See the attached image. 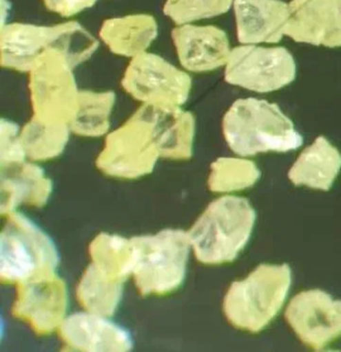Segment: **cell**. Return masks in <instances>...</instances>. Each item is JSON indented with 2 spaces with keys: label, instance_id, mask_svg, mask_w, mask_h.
<instances>
[{
  "label": "cell",
  "instance_id": "obj_20",
  "mask_svg": "<svg viewBox=\"0 0 341 352\" xmlns=\"http://www.w3.org/2000/svg\"><path fill=\"white\" fill-rule=\"evenodd\" d=\"M2 207L8 206V210L23 201H45L51 190V185L43 177L41 168L22 162L8 164V175L2 176Z\"/></svg>",
  "mask_w": 341,
  "mask_h": 352
},
{
  "label": "cell",
  "instance_id": "obj_9",
  "mask_svg": "<svg viewBox=\"0 0 341 352\" xmlns=\"http://www.w3.org/2000/svg\"><path fill=\"white\" fill-rule=\"evenodd\" d=\"M296 74L295 59L287 49L247 45L231 49L225 65V80L250 91L269 94L289 85Z\"/></svg>",
  "mask_w": 341,
  "mask_h": 352
},
{
  "label": "cell",
  "instance_id": "obj_26",
  "mask_svg": "<svg viewBox=\"0 0 341 352\" xmlns=\"http://www.w3.org/2000/svg\"><path fill=\"white\" fill-rule=\"evenodd\" d=\"M43 1L50 12H53L61 17L68 18L78 15L85 10L90 9L96 3L97 0H43Z\"/></svg>",
  "mask_w": 341,
  "mask_h": 352
},
{
  "label": "cell",
  "instance_id": "obj_12",
  "mask_svg": "<svg viewBox=\"0 0 341 352\" xmlns=\"http://www.w3.org/2000/svg\"><path fill=\"white\" fill-rule=\"evenodd\" d=\"M285 36L295 42L341 47V0H291Z\"/></svg>",
  "mask_w": 341,
  "mask_h": 352
},
{
  "label": "cell",
  "instance_id": "obj_10",
  "mask_svg": "<svg viewBox=\"0 0 341 352\" xmlns=\"http://www.w3.org/2000/svg\"><path fill=\"white\" fill-rule=\"evenodd\" d=\"M161 155L148 121L136 111L107 135L99 166L109 175L136 178L152 170Z\"/></svg>",
  "mask_w": 341,
  "mask_h": 352
},
{
  "label": "cell",
  "instance_id": "obj_16",
  "mask_svg": "<svg viewBox=\"0 0 341 352\" xmlns=\"http://www.w3.org/2000/svg\"><path fill=\"white\" fill-rule=\"evenodd\" d=\"M140 114L148 121L161 155L188 157L192 154L196 121L181 107L143 104Z\"/></svg>",
  "mask_w": 341,
  "mask_h": 352
},
{
  "label": "cell",
  "instance_id": "obj_17",
  "mask_svg": "<svg viewBox=\"0 0 341 352\" xmlns=\"http://www.w3.org/2000/svg\"><path fill=\"white\" fill-rule=\"evenodd\" d=\"M23 294L18 302L21 316L29 318L39 331H50L63 322L66 294L55 276L23 283Z\"/></svg>",
  "mask_w": 341,
  "mask_h": 352
},
{
  "label": "cell",
  "instance_id": "obj_11",
  "mask_svg": "<svg viewBox=\"0 0 341 352\" xmlns=\"http://www.w3.org/2000/svg\"><path fill=\"white\" fill-rule=\"evenodd\" d=\"M285 319L306 346L322 350L341 337V300L322 290H306L291 298Z\"/></svg>",
  "mask_w": 341,
  "mask_h": 352
},
{
  "label": "cell",
  "instance_id": "obj_1",
  "mask_svg": "<svg viewBox=\"0 0 341 352\" xmlns=\"http://www.w3.org/2000/svg\"><path fill=\"white\" fill-rule=\"evenodd\" d=\"M99 42L78 22L57 25L12 23L1 25V67L29 73L37 60L49 51L65 55L74 67L90 58Z\"/></svg>",
  "mask_w": 341,
  "mask_h": 352
},
{
  "label": "cell",
  "instance_id": "obj_22",
  "mask_svg": "<svg viewBox=\"0 0 341 352\" xmlns=\"http://www.w3.org/2000/svg\"><path fill=\"white\" fill-rule=\"evenodd\" d=\"M70 131L68 124L45 122L33 116L21 131V141L26 156L45 160L58 155L68 143Z\"/></svg>",
  "mask_w": 341,
  "mask_h": 352
},
{
  "label": "cell",
  "instance_id": "obj_15",
  "mask_svg": "<svg viewBox=\"0 0 341 352\" xmlns=\"http://www.w3.org/2000/svg\"><path fill=\"white\" fill-rule=\"evenodd\" d=\"M61 327L64 342L74 349L86 351H115L132 348L130 333L97 313H76L65 317Z\"/></svg>",
  "mask_w": 341,
  "mask_h": 352
},
{
  "label": "cell",
  "instance_id": "obj_24",
  "mask_svg": "<svg viewBox=\"0 0 341 352\" xmlns=\"http://www.w3.org/2000/svg\"><path fill=\"white\" fill-rule=\"evenodd\" d=\"M258 166L250 160L219 158L211 166L209 188L214 192H233L249 188L260 179Z\"/></svg>",
  "mask_w": 341,
  "mask_h": 352
},
{
  "label": "cell",
  "instance_id": "obj_2",
  "mask_svg": "<svg viewBox=\"0 0 341 352\" xmlns=\"http://www.w3.org/2000/svg\"><path fill=\"white\" fill-rule=\"evenodd\" d=\"M223 131L231 151L240 156L298 149L303 137L278 104L247 98L236 100L223 120Z\"/></svg>",
  "mask_w": 341,
  "mask_h": 352
},
{
  "label": "cell",
  "instance_id": "obj_25",
  "mask_svg": "<svg viewBox=\"0 0 341 352\" xmlns=\"http://www.w3.org/2000/svg\"><path fill=\"white\" fill-rule=\"evenodd\" d=\"M234 0H165L163 14L177 25L217 17L229 12Z\"/></svg>",
  "mask_w": 341,
  "mask_h": 352
},
{
  "label": "cell",
  "instance_id": "obj_5",
  "mask_svg": "<svg viewBox=\"0 0 341 352\" xmlns=\"http://www.w3.org/2000/svg\"><path fill=\"white\" fill-rule=\"evenodd\" d=\"M130 241L134 256L132 275L141 292L167 294L181 285L192 250L187 232L165 230Z\"/></svg>",
  "mask_w": 341,
  "mask_h": 352
},
{
  "label": "cell",
  "instance_id": "obj_7",
  "mask_svg": "<svg viewBox=\"0 0 341 352\" xmlns=\"http://www.w3.org/2000/svg\"><path fill=\"white\" fill-rule=\"evenodd\" d=\"M74 67L65 55L55 50L35 63L29 72L28 83L33 116L70 126L80 94Z\"/></svg>",
  "mask_w": 341,
  "mask_h": 352
},
{
  "label": "cell",
  "instance_id": "obj_13",
  "mask_svg": "<svg viewBox=\"0 0 341 352\" xmlns=\"http://www.w3.org/2000/svg\"><path fill=\"white\" fill-rule=\"evenodd\" d=\"M172 38L180 65L186 71L206 73L227 65L231 49L220 28L184 24L172 30Z\"/></svg>",
  "mask_w": 341,
  "mask_h": 352
},
{
  "label": "cell",
  "instance_id": "obj_18",
  "mask_svg": "<svg viewBox=\"0 0 341 352\" xmlns=\"http://www.w3.org/2000/svg\"><path fill=\"white\" fill-rule=\"evenodd\" d=\"M158 34L156 20L147 14H134L105 20L99 38L114 54L134 58L147 52Z\"/></svg>",
  "mask_w": 341,
  "mask_h": 352
},
{
  "label": "cell",
  "instance_id": "obj_3",
  "mask_svg": "<svg viewBox=\"0 0 341 352\" xmlns=\"http://www.w3.org/2000/svg\"><path fill=\"white\" fill-rule=\"evenodd\" d=\"M256 218V211L243 197L215 199L187 232L196 258L206 265L231 263L249 241Z\"/></svg>",
  "mask_w": 341,
  "mask_h": 352
},
{
  "label": "cell",
  "instance_id": "obj_23",
  "mask_svg": "<svg viewBox=\"0 0 341 352\" xmlns=\"http://www.w3.org/2000/svg\"><path fill=\"white\" fill-rule=\"evenodd\" d=\"M122 294V282L110 278L92 265H89L79 285L81 304L87 310L109 316L117 308Z\"/></svg>",
  "mask_w": 341,
  "mask_h": 352
},
{
  "label": "cell",
  "instance_id": "obj_4",
  "mask_svg": "<svg viewBox=\"0 0 341 352\" xmlns=\"http://www.w3.org/2000/svg\"><path fill=\"white\" fill-rule=\"evenodd\" d=\"M291 283L289 265H260L229 286L223 302L227 320L242 331L258 333L282 308Z\"/></svg>",
  "mask_w": 341,
  "mask_h": 352
},
{
  "label": "cell",
  "instance_id": "obj_6",
  "mask_svg": "<svg viewBox=\"0 0 341 352\" xmlns=\"http://www.w3.org/2000/svg\"><path fill=\"white\" fill-rule=\"evenodd\" d=\"M57 251L49 236L24 216H12L1 232V278L34 281L54 276Z\"/></svg>",
  "mask_w": 341,
  "mask_h": 352
},
{
  "label": "cell",
  "instance_id": "obj_19",
  "mask_svg": "<svg viewBox=\"0 0 341 352\" xmlns=\"http://www.w3.org/2000/svg\"><path fill=\"white\" fill-rule=\"evenodd\" d=\"M341 170V154L324 137L306 148L289 172L291 183L327 191Z\"/></svg>",
  "mask_w": 341,
  "mask_h": 352
},
{
  "label": "cell",
  "instance_id": "obj_14",
  "mask_svg": "<svg viewBox=\"0 0 341 352\" xmlns=\"http://www.w3.org/2000/svg\"><path fill=\"white\" fill-rule=\"evenodd\" d=\"M237 38L241 44L278 43L285 36L289 3L281 0H234Z\"/></svg>",
  "mask_w": 341,
  "mask_h": 352
},
{
  "label": "cell",
  "instance_id": "obj_21",
  "mask_svg": "<svg viewBox=\"0 0 341 352\" xmlns=\"http://www.w3.org/2000/svg\"><path fill=\"white\" fill-rule=\"evenodd\" d=\"M115 100L112 91H80L78 107L70 123V131L85 137L105 135Z\"/></svg>",
  "mask_w": 341,
  "mask_h": 352
},
{
  "label": "cell",
  "instance_id": "obj_8",
  "mask_svg": "<svg viewBox=\"0 0 341 352\" xmlns=\"http://www.w3.org/2000/svg\"><path fill=\"white\" fill-rule=\"evenodd\" d=\"M121 85L143 104L182 107L189 98L192 78L163 57L144 52L128 63Z\"/></svg>",
  "mask_w": 341,
  "mask_h": 352
}]
</instances>
